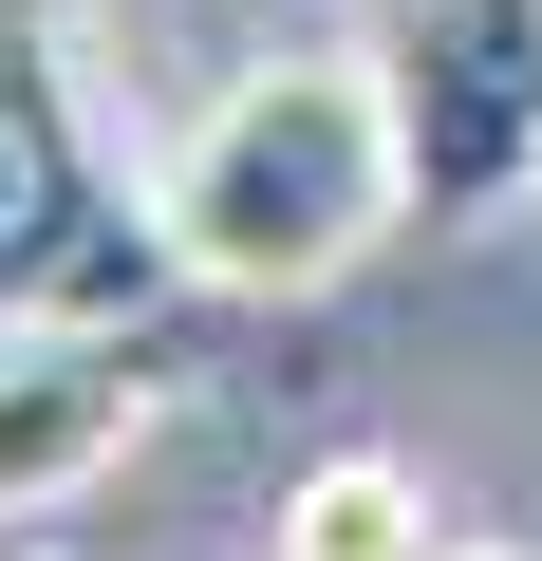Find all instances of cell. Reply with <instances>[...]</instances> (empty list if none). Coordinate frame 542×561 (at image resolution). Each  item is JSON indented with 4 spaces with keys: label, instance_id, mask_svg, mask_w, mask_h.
Returning a JSON list of instances; mask_svg holds the SVG:
<instances>
[{
    "label": "cell",
    "instance_id": "obj_1",
    "mask_svg": "<svg viewBox=\"0 0 542 561\" xmlns=\"http://www.w3.org/2000/svg\"><path fill=\"white\" fill-rule=\"evenodd\" d=\"M150 225L169 262L206 280V300H319V280H356L393 225H412V131L374 94V38L356 57H262L224 76L169 169H150Z\"/></svg>",
    "mask_w": 542,
    "mask_h": 561
},
{
    "label": "cell",
    "instance_id": "obj_2",
    "mask_svg": "<svg viewBox=\"0 0 542 561\" xmlns=\"http://www.w3.org/2000/svg\"><path fill=\"white\" fill-rule=\"evenodd\" d=\"M169 225H131L76 150V94H57V0H0V319H113L150 300Z\"/></svg>",
    "mask_w": 542,
    "mask_h": 561
},
{
    "label": "cell",
    "instance_id": "obj_3",
    "mask_svg": "<svg viewBox=\"0 0 542 561\" xmlns=\"http://www.w3.org/2000/svg\"><path fill=\"white\" fill-rule=\"evenodd\" d=\"M374 94L412 131V225H505L542 187V0H374Z\"/></svg>",
    "mask_w": 542,
    "mask_h": 561
},
{
    "label": "cell",
    "instance_id": "obj_4",
    "mask_svg": "<svg viewBox=\"0 0 542 561\" xmlns=\"http://www.w3.org/2000/svg\"><path fill=\"white\" fill-rule=\"evenodd\" d=\"M131 431H150V337H113V319H0V524L76 505Z\"/></svg>",
    "mask_w": 542,
    "mask_h": 561
},
{
    "label": "cell",
    "instance_id": "obj_5",
    "mask_svg": "<svg viewBox=\"0 0 542 561\" xmlns=\"http://www.w3.org/2000/svg\"><path fill=\"white\" fill-rule=\"evenodd\" d=\"M449 542V505H430V468H393V449H319L300 486H281V561H430Z\"/></svg>",
    "mask_w": 542,
    "mask_h": 561
},
{
    "label": "cell",
    "instance_id": "obj_6",
    "mask_svg": "<svg viewBox=\"0 0 542 561\" xmlns=\"http://www.w3.org/2000/svg\"><path fill=\"white\" fill-rule=\"evenodd\" d=\"M430 561H542V542H486V524H449V542H430Z\"/></svg>",
    "mask_w": 542,
    "mask_h": 561
},
{
    "label": "cell",
    "instance_id": "obj_7",
    "mask_svg": "<svg viewBox=\"0 0 542 561\" xmlns=\"http://www.w3.org/2000/svg\"><path fill=\"white\" fill-rule=\"evenodd\" d=\"M0 561H57V542H0Z\"/></svg>",
    "mask_w": 542,
    "mask_h": 561
}]
</instances>
